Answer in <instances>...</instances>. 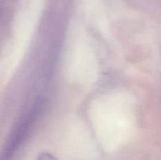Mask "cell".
<instances>
[{"instance_id":"1","label":"cell","mask_w":161,"mask_h":160,"mask_svg":"<svg viewBox=\"0 0 161 160\" xmlns=\"http://www.w3.org/2000/svg\"><path fill=\"white\" fill-rule=\"evenodd\" d=\"M41 110L42 104L36 103L19 121L0 154V160H9L12 158L16 151L21 146L25 138L28 136L29 131L40 115Z\"/></svg>"},{"instance_id":"2","label":"cell","mask_w":161,"mask_h":160,"mask_svg":"<svg viewBox=\"0 0 161 160\" xmlns=\"http://www.w3.org/2000/svg\"><path fill=\"white\" fill-rule=\"evenodd\" d=\"M39 160H55V158L49 154H42L39 156Z\"/></svg>"}]
</instances>
